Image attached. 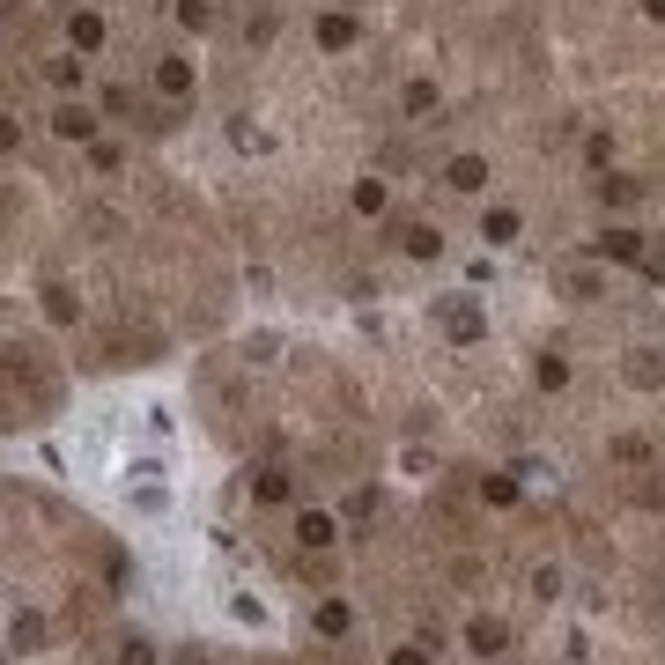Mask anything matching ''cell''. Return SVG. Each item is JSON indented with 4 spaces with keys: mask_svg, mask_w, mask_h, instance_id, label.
<instances>
[{
    "mask_svg": "<svg viewBox=\"0 0 665 665\" xmlns=\"http://www.w3.org/2000/svg\"><path fill=\"white\" fill-rule=\"evenodd\" d=\"M119 665H156V643H148V636H126V643H119Z\"/></svg>",
    "mask_w": 665,
    "mask_h": 665,
    "instance_id": "7402d4cb",
    "label": "cell"
},
{
    "mask_svg": "<svg viewBox=\"0 0 665 665\" xmlns=\"http://www.w3.org/2000/svg\"><path fill=\"white\" fill-rule=\"evenodd\" d=\"M569 296H577V303L599 296V274H592V266H577V274H569Z\"/></svg>",
    "mask_w": 665,
    "mask_h": 665,
    "instance_id": "4316f807",
    "label": "cell"
},
{
    "mask_svg": "<svg viewBox=\"0 0 665 665\" xmlns=\"http://www.w3.org/2000/svg\"><path fill=\"white\" fill-rule=\"evenodd\" d=\"M518 496H525V481H518V473H488V481H481V503H488V510H510Z\"/></svg>",
    "mask_w": 665,
    "mask_h": 665,
    "instance_id": "9c48e42d",
    "label": "cell"
},
{
    "mask_svg": "<svg viewBox=\"0 0 665 665\" xmlns=\"http://www.w3.org/2000/svg\"><path fill=\"white\" fill-rule=\"evenodd\" d=\"M643 15H651V23H665V0H643Z\"/></svg>",
    "mask_w": 665,
    "mask_h": 665,
    "instance_id": "4dcf8cb0",
    "label": "cell"
},
{
    "mask_svg": "<svg viewBox=\"0 0 665 665\" xmlns=\"http://www.w3.org/2000/svg\"><path fill=\"white\" fill-rule=\"evenodd\" d=\"M15 651H37V643H45V614H15Z\"/></svg>",
    "mask_w": 665,
    "mask_h": 665,
    "instance_id": "ac0fdd59",
    "label": "cell"
},
{
    "mask_svg": "<svg viewBox=\"0 0 665 665\" xmlns=\"http://www.w3.org/2000/svg\"><path fill=\"white\" fill-rule=\"evenodd\" d=\"M488 665H496V658H488Z\"/></svg>",
    "mask_w": 665,
    "mask_h": 665,
    "instance_id": "d6a6232c",
    "label": "cell"
},
{
    "mask_svg": "<svg viewBox=\"0 0 665 665\" xmlns=\"http://www.w3.org/2000/svg\"><path fill=\"white\" fill-rule=\"evenodd\" d=\"M532 385H540V392H562V385H569V363H562V355H540V363H532Z\"/></svg>",
    "mask_w": 665,
    "mask_h": 665,
    "instance_id": "2e32d148",
    "label": "cell"
},
{
    "mask_svg": "<svg viewBox=\"0 0 665 665\" xmlns=\"http://www.w3.org/2000/svg\"><path fill=\"white\" fill-rule=\"evenodd\" d=\"M436 318H444V333L459 340V348H473V340H488V311L473 296H444L436 303Z\"/></svg>",
    "mask_w": 665,
    "mask_h": 665,
    "instance_id": "6da1fadb",
    "label": "cell"
},
{
    "mask_svg": "<svg viewBox=\"0 0 665 665\" xmlns=\"http://www.w3.org/2000/svg\"><path fill=\"white\" fill-rule=\"evenodd\" d=\"M170 665H207V658H200V651H178V658H170Z\"/></svg>",
    "mask_w": 665,
    "mask_h": 665,
    "instance_id": "1f68e13d",
    "label": "cell"
},
{
    "mask_svg": "<svg viewBox=\"0 0 665 665\" xmlns=\"http://www.w3.org/2000/svg\"><path fill=\"white\" fill-rule=\"evenodd\" d=\"M518 230H525L518 207H488V222H481V237H488V244H518Z\"/></svg>",
    "mask_w": 665,
    "mask_h": 665,
    "instance_id": "8fae6325",
    "label": "cell"
},
{
    "mask_svg": "<svg viewBox=\"0 0 665 665\" xmlns=\"http://www.w3.org/2000/svg\"><path fill=\"white\" fill-rule=\"evenodd\" d=\"M45 311H52V318L67 326V318H74V296H67V289H45Z\"/></svg>",
    "mask_w": 665,
    "mask_h": 665,
    "instance_id": "f1b7e54d",
    "label": "cell"
},
{
    "mask_svg": "<svg viewBox=\"0 0 665 665\" xmlns=\"http://www.w3.org/2000/svg\"><path fill=\"white\" fill-rule=\"evenodd\" d=\"M355 207H363V215H385V185L363 178V185H355Z\"/></svg>",
    "mask_w": 665,
    "mask_h": 665,
    "instance_id": "d4e9b609",
    "label": "cell"
},
{
    "mask_svg": "<svg viewBox=\"0 0 665 665\" xmlns=\"http://www.w3.org/2000/svg\"><path fill=\"white\" fill-rule=\"evenodd\" d=\"M178 23L185 30H207V23H215V8H207V0H178Z\"/></svg>",
    "mask_w": 665,
    "mask_h": 665,
    "instance_id": "603a6c76",
    "label": "cell"
},
{
    "mask_svg": "<svg viewBox=\"0 0 665 665\" xmlns=\"http://www.w3.org/2000/svg\"><path fill=\"white\" fill-rule=\"evenodd\" d=\"M510 473H518V481H532V488H540V481H555V466H547V459H518Z\"/></svg>",
    "mask_w": 665,
    "mask_h": 665,
    "instance_id": "83f0119b",
    "label": "cell"
},
{
    "mask_svg": "<svg viewBox=\"0 0 665 665\" xmlns=\"http://www.w3.org/2000/svg\"><path fill=\"white\" fill-rule=\"evenodd\" d=\"M592 259H621V266H643V259H651V244H643L636 230H606V237H592Z\"/></svg>",
    "mask_w": 665,
    "mask_h": 665,
    "instance_id": "3957f363",
    "label": "cell"
},
{
    "mask_svg": "<svg viewBox=\"0 0 665 665\" xmlns=\"http://www.w3.org/2000/svg\"><path fill=\"white\" fill-rule=\"evenodd\" d=\"M289 496H296L289 466H259V473H252V503H289Z\"/></svg>",
    "mask_w": 665,
    "mask_h": 665,
    "instance_id": "5b68a950",
    "label": "cell"
},
{
    "mask_svg": "<svg viewBox=\"0 0 665 665\" xmlns=\"http://www.w3.org/2000/svg\"><path fill=\"white\" fill-rule=\"evenodd\" d=\"M658 377H665V355H651V348H643V355H629V385H643V392H651Z\"/></svg>",
    "mask_w": 665,
    "mask_h": 665,
    "instance_id": "e0dca14e",
    "label": "cell"
},
{
    "mask_svg": "<svg viewBox=\"0 0 665 665\" xmlns=\"http://www.w3.org/2000/svg\"><path fill=\"white\" fill-rule=\"evenodd\" d=\"M636 193H643L636 178H599V200H606V207H629Z\"/></svg>",
    "mask_w": 665,
    "mask_h": 665,
    "instance_id": "ffe728a7",
    "label": "cell"
},
{
    "mask_svg": "<svg viewBox=\"0 0 665 665\" xmlns=\"http://www.w3.org/2000/svg\"><path fill=\"white\" fill-rule=\"evenodd\" d=\"M45 82L52 89H74V82H82V60H45Z\"/></svg>",
    "mask_w": 665,
    "mask_h": 665,
    "instance_id": "44dd1931",
    "label": "cell"
},
{
    "mask_svg": "<svg viewBox=\"0 0 665 665\" xmlns=\"http://www.w3.org/2000/svg\"><path fill=\"white\" fill-rule=\"evenodd\" d=\"M156 89L163 97H193V60H156Z\"/></svg>",
    "mask_w": 665,
    "mask_h": 665,
    "instance_id": "ba28073f",
    "label": "cell"
},
{
    "mask_svg": "<svg viewBox=\"0 0 665 665\" xmlns=\"http://www.w3.org/2000/svg\"><path fill=\"white\" fill-rule=\"evenodd\" d=\"M532 599H540V606H547V599H562V569H555V562L532 569Z\"/></svg>",
    "mask_w": 665,
    "mask_h": 665,
    "instance_id": "d6986e66",
    "label": "cell"
},
{
    "mask_svg": "<svg viewBox=\"0 0 665 665\" xmlns=\"http://www.w3.org/2000/svg\"><path fill=\"white\" fill-rule=\"evenodd\" d=\"M436 104H444V97H436V82H407V89H399V111H407V119H429Z\"/></svg>",
    "mask_w": 665,
    "mask_h": 665,
    "instance_id": "4fadbf2b",
    "label": "cell"
},
{
    "mask_svg": "<svg viewBox=\"0 0 665 665\" xmlns=\"http://www.w3.org/2000/svg\"><path fill=\"white\" fill-rule=\"evenodd\" d=\"M399 244H407L414 259H436V252H444V230H436V222H407V230H399Z\"/></svg>",
    "mask_w": 665,
    "mask_h": 665,
    "instance_id": "30bf717a",
    "label": "cell"
},
{
    "mask_svg": "<svg viewBox=\"0 0 665 665\" xmlns=\"http://www.w3.org/2000/svg\"><path fill=\"white\" fill-rule=\"evenodd\" d=\"M503 643H510V629H503L496 614H473V621H466V651L481 658V665H488V658H503Z\"/></svg>",
    "mask_w": 665,
    "mask_h": 665,
    "instance_id": "7a4b0ae2",
    "label": "cell"
},
{
    "mask_svg": "<svg viewBox=\"0 0 665 665\" xmlns=\"http://www.w3.org/2000/svg\"><path fill=\"white\" fill-rule=\"evenodd\" d=\"M311 629H318V636H348V629H355L348 599H326V606H318V614H311Z\"/></svg>",
    "mask_w": 665,
    "mask_h": 665,
    "instance_id": "7c38bea8",
    "label": "cell"
},
{
    "mask_svg": "<svg viewBox=\"0 0 665 665\" xmlns=\"http://www.w3.org/2000/svg\"><path fill=\"white\" fill-rule=\"evenodd\" d=\"M15 141H23V126H15L8 111H0V148H15Z\"/></svg>",
    "mask_w": 665,
    "mask_h": 665,
    "instance_id": "f546056e",
    "label": "cell"
},
{
    "mask_svg": "<svg viewBox=\"0 0 665 665\" xmlns=\"http://www.w3.org/2000/svg\"><path fill=\"white\" fill-rule=\"evenodd\" d=\"M296 540L318 555V547H333V540H340V525L326 518V510H303V518H296Z\"/></svg>",
    "mask_w": 665,
    "mask_h": 665,
    "instance_id": "52a82bcc",
    "label": "cell"
},
{
    "mask_svg": "<svg viewBox=\"0 0 665 665\" xmlns=\"http://www.w3.org/2000/svg\"><path fill=\"white\" fill-rule=\"evenodd\" d=\"M658 355H665V348H658Z\"/></svg>",
    "mask_w": 665,
    "mask_h": 665,
    "instance_id": "836d02e7",
    "label": "cell"
},
{
    "mask_svg": "<svg viewBox=\"0 0 665 665\" xmlns=\"http://www.w3.org/2000/svg\"><path fill=\"white\" fill-rule=\"evenodd\" d=\"M318 45H326V52H348V45H355V23H348V15H318Z\"/></svg>",
    "mask_w": 665,
    "mask_h": 665,
    "instance_id": "9a60e30c",
    "label": "cell"
},
{
    "mask_svg": "<svg viewBox=\"0 0 665 665\" xmlns=\"http://www.w3.org/2000/svg\"><path fill=\"white\" fill-rule=\"evenodd\" d=\"M614 459L621 466H643V459H651V444H643V436H614Z\"/></svg>",
    "mask_w": 665,
    "mask_h": 665,
    "instance_id": "cb8c5ba5",
    "label": "cell"
},
{
    "mask_svg": "<svg viewBox=\"0 0 665 665\" xmlns=\"http://www.w3.org/2000/svg\"><path fill=\"white\" fill-rule=\"evenodd\" d=\"M67 37H74V52H97V45H104V15H89V8H82V15L67 23Z\"/></svg>",
    "mask_w": 665,
    "mask_h": 665,
    "instance_id": "5bb4252c",
    "label": "cell"
},
{
    "mask_svg": "<svg viewBox=\"0 0 665 665\" xmlns=\"http://www.w3.org/2000/svg\"><path fill=\"white\" fill-rule=\"evenodd\" d=\"M436 658V636L429 643H399V651H392V665H429Z\"/></svg>",
    "mask_w": 665,
    "mask_h": 665,
    "instance_id": "484cf974",
    "label": "cell"
},
{
    "mask_svg": "<svg viewBox=\"0 0 665 665\" xmlns=\"http://www.w3.org/2000/svg\"><path fill=\"white\" fill-rule=\"evenodd\" d=\"M444 185H451V193H488V163L481 156H451L444 163Z\"/></svg>",
    "mask_w": 665,
    "mask_h": 665,
    "instance_id": "277c9868",
    "label": "cell"
},
{
    "mask_svg": "<svg viewBox=\"0 0 665 665\" xmlns=\"http://www.w3.org/2000/svg\"><path fill=\"white\" fill-rule=\"evenodd\" d=\"M52 133H60V141H97V119H89L82 104H60L52 111Z\"/></svg>",
    "mask_w": 665,
    "mask_h": 665,
    "instance_id": "8992f818",
    "label": "cell"
}]
</instances>
